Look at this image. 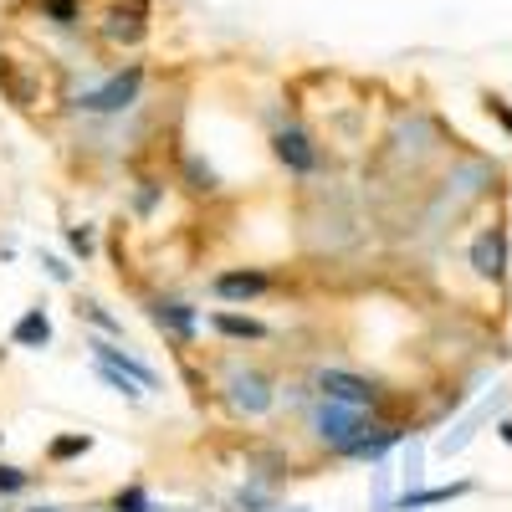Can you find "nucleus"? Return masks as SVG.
Instances as JSON below:
<instances>
[{
    "mask_svg": "<svg viewBox=\"0 0 512 512\" xmlns=\"http://www.w3.org/2000/svg\"><path fill=\"white\" fill-rule=\"evenodd\" d=\"M487 113H492V118H497V123L507 128V139H512V108H507V103H502L497 93H487Z\"/></svg>",
    "mask_w": 512,
    "mask_h": 512,
    "instance_id": "393cba45",
    "label": "nucleus"
},
{
    "mask_svg": "<svg viewBox=\"0 0 512 512\" xmlns=\"http://www.w3.org/2000/svg\"><path fill=\"white\" fill-rule=\"evenodd\" d=\"M205 328L226 338V344H267L272 328L262 318H251V313H231V308H216V313H205Z\"/></svg>",
    "mask_w": 512,
    "mask_h": 512,
    "instance_id": "9b49d317",
    "label": "nucleus"
},
{
    "mask_svg": "<svg viewBox=\"0 0 512 512\" xmlns=\"http://www.w3.org/2000/svg\"><path fill=\"white\" fill-rule=\"evenodd\" d=\"M405 431H410V425H400V420H384V415H379V420L369 425V431H364V436L344 451V461H379L384 451H395V446L405 441Z\"/></svg>",
    "mask_w": 512,
    "mask_h": 512,
    "instance_id": "f8f14e48",
    "label": "nucleus"
},
{
    "mask_svg": "<svg viewBox=\"0 0 512 512\" xmlns=\"http://www.w3.org/2000/svg\"><path fill=\"white\" fill-rule=\"evenodd\" d=\"M41 272H47V277H52L57 287H72V267L62 262L57 251H41Z\"/></svg>",
    "mask_w": 512,
    "mask_h": 512,
    "instance_id": "b1692460",
    "label": "nucleus"
},
{
    "mask_svg": "<svg viewBox=\"0 0 512 512\" xmlns=\"http://www.w3.org/2000/svg\"><path fill=\"white\" fill-rule=\"evenodd\" d=\"M497 436H502V441L512 446V420H497Z\"/></svg>",
    "mask_w": 512,
    "mask_h": 512,
    "instance_id": "a878e982",
    "label": "nucleus"
},
{
    "mask_svg": "<svg viewBox=\"0 0 512 512\" xmlns=\"http://www.w3.org/2000/svg\"><path fill=\"white\" fill-rule=\"evenodd\" d=\"M26 487H31V472H26V466L0 461V502H6V497H21Z\"/></svg>",
    "mask_w": 512,
    "mask_h": 512,
    "instance_id": "4be33fe9",
    "label": "nucleus"
},
{
    "mask_svg": "<svg viewBox=\"0 0 512 512\" xmlns=\"http://www.w3.org/2000/svg\"><path fill=\"white\" fill-rule=\"evenodd\" d=\"M379 415H369V410H349V405H333V400H308V410H303V431H308V441L318 446V451H328V456H344L369 425H374Z\"/></svg>",
    "mask_w": 512,
    "mask_h": 512,
    "instance_id": "f257e3e1",
    "label": "nucleus"
},
{
    "mask_svg": "<svg viewBox=\"0 0 512 512\" xmlns=\"http://www.w3.org/2000/svg\"><path fill=\"white\" fill-rule=\"evenodd\" d=\"M93 451V436L88 431H72V436H57L52 446H47V466H67V461H82Z\"/></svg>",
    "mask_w": 512,
    "mask_h": 512,
    "instance_id": "f3484780",
    "label": "nucleus"
},
{
    "mask_svg": "<svg viewBox=\"0 0 512 512\" xmlns=\"http://www.w3.org/2000/svg\"><path fill=\"white\" fill-rule=\"evenodd\" d=\"M272 287H277V282H272V272H262V267H226V272L210 277V297H221V303H231V308L262 303Z\"/></svg>",
    "mask_w": 512,
    "mask_h": 512,
    "instance_id": "6e6552de",
    "label": "nucleus"
},
{
    "mask_svg": "<svg viewBox=\"0 0 512 512\" xmlns=\"http://www.w3.org/2000/svg\"><path fill=\"white\" fill-rule=\"evenodd\" d=\"M108 512H154V497H149V487H144V482H128V487H118V492H113Z\"/></svg>",
    "mask_w": 512,
    "mask_h": 512,
    "instance_id": "6ab92c4d",
    "label": "nucleus"
},
{
    "mask_svg": "<svg viewBox=\"0 0 512 512\" xmlns=\"http://www.w3.org/2000/svg\"><path fill=\"white\" fill-rule=\"evenodd\" d=\"M11 344L26 349V354H41V349H52V313L47 308H26L16 323H11Z\"/></svg>",
    "mask_w": 512,
    "mask_h": 512,
    "instance_id": "ddd939ff",
    "label": "nucleus"
},
{
    "mask_svg": "<svg viewBox=\"0 0 512 512\" xmlns=\"http://www.w3.org/2000/svg\"><path fill=\"white\" fill-rule=\"evenodd\" d=\"M149 323H154L164 338H175L180 349H190L195 338H200V328H205L200 308L185 303V297H149Z\"/></svg>",
    "mask_w": 512,
    "mask_h": 512,
    "instance_id": "0eeeda50",
    "label": "nucleus"
},
{
    "mask_svg": "<svg viewBox=\"0 0 512 512\" xmlns=\"http://www.w3.org/2000/svg\"><path fill=\"white\" fill-rule=\"evenodd\" d=\"M221 400L231 405L236 420H267L277 410V379L256 364H231L221 379Z\"/></svg>",
    "mask_w": 512,
    "mask_h": 512,
    "instance_id": "7ed1b4c3",
    "label": "nucleus"
},
{
    "mask_svg": "<svg viewBox=\"0 0 512 512\" xmlns=\"http://www.w3.org/2000/svg\"><path fill=\"white\" fill-rule=\"evenodd\" d=\"M77 323H88L93 333L118 338V344H123V318H118V313H108V308L98 303V297H82V303H77Z\"/></svg>",
    "mask_w": 512,
    "mask_h": 512,
    "instance_id": "2eb2a0df",
    "label": "nucleus"
},
{
    "mask_svg": "<svg viewBox=\"0 0 512 512\" xmlns=\"http://www.w3.org/2000/svg\"><path fill=\"white\" fill-rule=\"evenodd\" d=\"M36 16L57 31H77L82 26V0H36Z\"/></svg>",
    "mask_w": 512,
    "mask_h": 512,
    "instance_id": "dca6fc26",
    "label": "nucleus"
},
{
    "mask_svg": "<svg viewBox=\"0 0 512 512\" xmlns=\"http://www.w3.org/2000/svg\"><path fill=\"white\" fill-rule=\"evenodd\" d=\"M88 354H93V364H108V369H118V374H128L139 384V390L149 395V390H159V374L139 359V354H128L118 338H103V333H88Z\"/></svg>",
    "mask_w": 512,
    "mask_h": 512,
    "instance_id": "9d476101",
    "label": "nucleus"
},
{
    "mask_svg": "<svg viewBox=\"0 0 512 512\" xmlns=\"http://www.w3.org/2000/svg\"><path fill=\"white\" fill-rule=\"evenodd\" d=\"M466 262H472V272L492 287L507 282V267H512V256H507V226H482L472 251H466Z\"/></svg>",
    "mask_w": 512,
    "mask_h": 512,
    "instance_id": "1a4fd4ad",
    "label": "nucleus"
},
{
    "mask_svg": "<svg viewBox=\"0 0 512 512\" xmlns=\"http://www.w3.org/2000/svg\"><path fill=\"white\" fill-rule=\"evenodd\" d=\"M477 482H451V487H425V492H405L395 502V512H420V507H441V502H456V497H472Z\"/></svg>",
    "mask_w": 512,
    "mask_h": 512,
    "instance_id": "4468645a",
    "label": "nucleus"
},
{
    "mask_svg": "<svg viewBox=\"0 0 512 512\" xmlns=\"http://www.w3.org/2000/svg\"><path fill=\"white\" fill-rule=\"evenodd\" d=\"M236 507H241V512H282V507H277V492H272V487H256V482H246V487L236 492Z\"/></svg>",
    "mask_w": 512,
    "mask_h": 512,
    "instance_id": "aec40b11",
    "label": "nucleus"
},
{
    "mask_svg": "<svg viewBox=\"0 0 512 512\" xmlns=\"http://www.w3.org/2000/svg\"><path fill=\"white\" fill-rule=\"evenodd\" d=\"M313 395H318V400H333V405H349V410H369V415L384 410V384H379L374 374L338 369V364H323V369L313 374Z\"/></svg>",
    "mask_w": 512,
    "mask_h": 512,
    "instance_id": "20e7f679",
    "label": "nucleus"
},
{
    "mask_svg": "<svg viewBox=\"0 0 512 512\" xmlns=\"http://www.w3.org/2000/svg\"><path fill=\"white\" fill-rule=\"evenodd\" d=\"M272 154H277V164L287 169V175H297V180H313L318 169H323V149H318V139L308 134L303 123H277L272 128Z\"/></svg>",
    "mask_w": 512,
    "mask_h": 512,
    "instance_id": "423d86ee",
    "label": "nucleus"
},
{
    "mask_svg": "<svg viewBox=\"0 0 512 512\" xmlns=\"http://www.w3.org/2000/svg\"><path fill=\"white\" fill-rule=\"evenodd\" d=\"M144 82H149V67H144V62H123L118 72H108V77L98 82V88L77 93L72 108L88 113V118H118V113H128V108L144 98Z\"/></svg>",
    "mask_w": 512,
    "mask_h": 512,
    "instance_id": "f03ea898",
    "label": "nucleus"
},
{
    "mask_svg": "<svg viewBox=\"0 0 512 512\" xmlns=\"http://www.w3.org/2000/svg\"><path fill=\"white\" fill-rule=\"evenodd\" d=\"M93 369H98V379L108 384V390H118L123 400H144V390H139V384L128 379V374H118V369H108V364H93Z\"/></svg>",
    "mask_w": 512,
    "mask_h": 512,
    "instance_id": "5701e85b",
    "label": "nucleus"
},
{
    "mask_svg": "<svg viewBox=\"0 0 512 512\" xmlns=\"http://www.w3.org/2000/svg\"><path fill=\"white\" fill-rule=\"evenodd\" d=\"M98 41L108 52H139L149 41V6L144 0H113L98 11Z\"/></svg>",
    "mask_w": 512,
    "mask_h": 512,
    "instance_id": "39448f33",
    "label": "nucleus"
},
{
    "mask_svg": "<svg viewBox=\"0 0 512 512\" xmlns=\"http://www.w3.org/2000/svg\"><path fill=\"white\" fill-rule=\"evenodd\" d=\"M67 251L77 256V262H93L98 256V231L93 226H67Z\"/></svg>",
    "mask_w": 512,
    "mask_h": 512,
    "instance_id": "412c9836",
    "label": "nucleus"
},
{
    "mask_svg": "<svg viewBox=\"0 0 512 512\" xmlns=\"http://www.w3.org/2000/svg\"><path fill=\"white\" fill-rule=\"evenodd\" d=\"M31 512H62V507H31Z\"/></svg>",
    "mask_w": 512,
    "mask_h": 512,
    "instance_id": "bb28decb",
    "label": "nucleus"
},
{
    "mask_svg": "<svg viewBox=\"0 0 512 512\" xmlns=\"http://www.w3.org/2000/svg\"><path fill=\"white\" fill-rule=\"evenodd\" d=\"M185 190H190V195H216V190H221L216 169H210L200 154H185Z\"/></svg>",
    "mask_w": 512,
    "mask_h": 512,
    "instance_id": "a211bd4d",
    "label": "nucleus"
}]
</instances>
